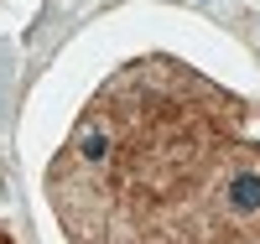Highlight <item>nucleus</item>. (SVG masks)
Returning a JSON list of instances; mask_svg holds the SVG:
<instances>
[{
    "mask_svg": "<svg viewBox=\"0 0 260 244\" xmlns=\"http://www.w3.org/2000/svg\"><path fill=\"white\" fill-rule=\"evenodd\" d=\"M68 244H260L245 104L177 57L120 68L47 171Z\"/></svg>",
    "mask_w": 260,
    "mask_h": 244,
    "instance_id": "obj_1",
    "label": "nucleus"
},
{
    "mask_svg": "<svg viewBox=\"0 0 260 244\" xmlns=\"http://www.w3.org/2000/svg\"><path fill=\"white\" fill-rule=\"evenodd\" d=\"M0 244H16V239H11V234H6V229H0Z\"/></svg>",
    "mask_w": 260,
    "mask_h": 244,
    "instance_id": "obj_2",
    "label": "nucleus"
}]
</instances>
